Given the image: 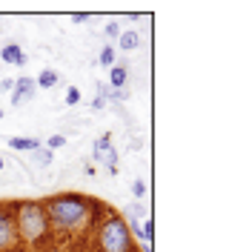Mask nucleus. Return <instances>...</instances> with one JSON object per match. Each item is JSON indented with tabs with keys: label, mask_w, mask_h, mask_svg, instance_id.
I'll use <instances>...</instances> for the list:
<instances>
[{
	"label": "nucleus",
	"mask_w": 249,
	"mask_h": 252,
	"mask_svg": "<svg viewBox=\"0 0 249 252\" xmlns=\"http://www.w3.org/2000/svg\"><path fill=\"white\" fill-rule=\"evenodd\" d=\"M0 169H3V160H0Z\"/></svg>",
	"instance_id": "nucleus-19"
},
{
	"label": "nucleus",
	"mask_w": 249,
	"mask_h": 252,
	"mask_svg": "<svg viewBox=\"0 0 249 252\" xmlns=\"http://www.w3.org/2000/svg\"><path fill=\"white\" fill-rule=\"evenodd\" d=\"M100 247L103 252H132V238H129V226L124 218L112 215L100 232Z\"/></svg>",
	"instance_id": "nucleus-2"
},
{
	"label": "nucleus",
	"mask_w": 249,
	"mask_h": 252,
	"mask_svg": "<svg viewBox=\"0 0 249 252\" xmlns=\"http://www.w3.org/2000/svg\"><path fill=\"white\" fill-rule=\"evenodd\" d=\"M31 94H34V80L31 78H17L15 89H12V106H20V103L31 100Z\"/></svg>",
	"instance_id": "nucleus-5"
},
{
	"label": "nucleus",
	"mask_w": 249,
	"mask_h": 252,
	"mask_svg": "<svg viewBox=\"0 0 249 252\" xmlns=\"http://www.w3.org/2000/svg\"><path fill=\"white\" fill-rule=\"evenodd\" d=\"M15 89V80L9 78V80H0V92H12Z\"/></svg>",
	"instance_id": "nucleus-17"
},
{
	"label": "nucleus",
	"mask_w": 249,
	"mask_h": 252,
	"mask_svg": "<svg viewBox=\"0 0 249 252\" xmlns=\"http://www.w3.org/2000/svg\"><path fill=\"white\" fill-rule=\"evenodd\" d=\"M132 192H135V198H143V195H146V184H143V181H135V184H132Z\"/></svg>",
	"instance_id": "nucleus-16"
},
{
	"label": "nucleus",
	"mask_w": 249,
	"mask_h": 252,
	"mask_svg": "<svg viewBox=\"0 0 249 252\" xmlns=\"http://www.w3.org/2000/svg\"><path fill=\"white\" fill-rule=\"evenodd\" d=\"M63 143H66V138H63V135H52V138H49V152H55V149H61Z\"/></svg>",
	"instance_id": "nucleus-15"
},
{
	"label": "nucleus",
	"mask_w": 249,
	"mask_h": 252,
	"mask_svg": "<svg viewBox=\"0 0 249 252\" xmlns=\"http://www.w3.org/2000/svg\"><path fill=\"white\" fill-rule=\"evenodd\" d=\"M9 146L17 149V152H34V149H40L37 138H9Z\"/></svg>",
	"instance_id": "nucleus-8"
},
{
	"label": "nucleus",
	"mask_w": 249,
	"mask_h": 252,
	"mask_svg": "<svg viewBox=\"0 0 249 252\" xmlns=\"http://www.w3.org/2000/svg\"><path fill=\"white\" fill-rule=\"evenodd\" d=\"M46 212L58 226L75 229L78 223H83L86 212H89V204H86L80 195H61V198H52V201H49Z\"/></svg>",
	"instance_id": "nucleus-1"
},
{
	"label": "nucleus",
	"mask_w": 249,
	"mask_h": 252,
	"mask_svg": "<svg viewBox=\"0 0 249 252\" xmlns=\"http://www.w3.org/2000/svg\"><path fill=\"white\" fill-rule=\"evenodd\" d=\"M31 158H34V163H37V166H49L52 152H49V149H34V152H31Z\"/></svg>",
	"instance_id": "nucleus-12"
},
{
	"label": "nucleus",
	"mask_w": 249,
	"mask_h": 252,
	"mask_svg": "<svg viewBox=\"0 0 249 252\" xmlns=\"http://www.w3.org/2000/svg\"><path fill=\"white\" fill-rule=\"evenodd\" d=\"M55 83H58V72H55V69H43V72H40V78H37V86L52 89Z\"/></svg>",
	"instance_id": "nucleus-10"
},
{
	"label": "nucleus",
	"mask_w": 249,
	"mask_h": 252,
	"mask_svg": "<svg viewBox=\"0 0 249 252\" xmlns=\"http://www.w3.org/2000/svg\"><path fill=\"white\" fill-rule=\"evenodd\" d=\"M17 229L23 232V238H29V241H37V238L46 232V215H43V209L37 204H23L20 206V212H17Z\"/></svg>",
	"instance_id": "nucleus-3"
},
{
	"label": "nucleus",
	"mask_w": 249,
	"mask_h": 252,
	"mask_svg": "<svg viewBox=\"0 0 249 252\" xmlns=\"http://www.w3.org/2000/svg\"><path fill=\"white\" fill-rule=\"evenodd\" d=\"M118 32H121V29H118V23H109V26H106V34H109V37H115Z\"/></svg>",
	"instance_id": "nucleus-18"
},
{
	"label": "nucleus",
	"mask_w": 249,
	"mask_h": 252,
	"mask_svg": "<svg viewBox=\"0 0 249 252\" xmlns=\"http://www.w3.org/2000/svg\"><path fill=\"white\" fill-rule=\"evenodd\" d=\"M17 244V226L15 220L9 218V215H3L0 212V252H6L9 247H15Z\"/></svg>",
	"instance_id": "nucleus-4"
},
{
	"label": "nucleus",
	"mask_w": 249,
	"mask_h": 252,
	"mask_svg": "<svg viewBox=\"0 0 249 252\" xmlns=\"http://www.w3.org/2000/svg\"><path fill=\"white\" fill-rule=\"evenodd\" d=\"M109 83L115 86V89H121L126 83V69L124 66H112V72H109Z\"/></svg>",
	"instance_id": "nucleus-11"
},
{
	"label": "nucleus",
	"mask_w": 249,
	"mask_h": 252,
	"mask_svg": "<svg viewBox=\"0 0 249 252\" xmlns=\"http://www.w3.org/2000/svg\"><path fill=\"white\" fill-rule=\"evenodd\" d=\"M66 103H69V106H75V103H80V89H78V86H72V89L66 92Z\"/></svg>",
	"instance_id": "nucleus-14"
},
{
	"label": "nucleus",
	"mask_w": 249,
	"mask_h": 252,
	"mask_svg": "<svg viewBox=\"0 0 249 252\" xmlns=\"http://www.w3.org/2000/svg\"><path fill=\"white\" fill-rule=\"evenodd\" d=\"M0 58H3L6 63H17V66H23V63H26V55L20 52V46H17V43H9V46H3Z\"/></svg>",
	"instance_id": "nucleus-7"
},
{
	"label": "nucleus",
	"mask_w": 249,
	"mask_h": 252,
	"mask_svg": "<svg viewBox=\"0 0 249 252\" xmlns=\"http://www.w3.org/2000/svg\"><path fill=\"white\" fill-rule=\"evenodd\" d=\"M100 63H103V66H112V63H115V49L112 46H106L100 52Z\"/></svg>",
	"instance_id": "nucleus-13"
},
{
	"label": "nucleus",
	"mask_w": 249,
	"mask_h": 252,
	"mask_svg": "<svg viewBox=\"0 0 249 252\" xmlns=\"http://www.w3.org/2000/svg\"><path fill=\"white\" fill-rule=\"evenodd\" d=\"M115 158H118V152L112 149L109 135H103L100 141L94 143V160H100V163H106L109 169H115Z\"/></svg>",
	"instance_id": "nucleus-6"
},
{
	"label": "nucleus",
	"mask_w": 249,
	"mask_h": 252,
	"mask_svg": "<svg viewBox=\"0 0 249 252\" xmlns=\"http://www.w3.org/2000/svg\"><path fill=\"white\" fill-rule=\"evenodd\" d=\"M140 46V34L138 32H124L121 34V49H126V52H132V49Z\"/></svg>",
	"instance_id": "nucleus-9"
}]
</instances>
